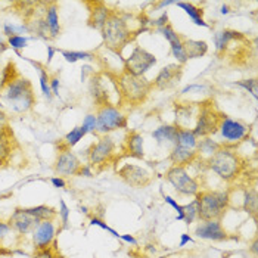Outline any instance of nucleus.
<instances>
[{"instance_id": "obj_1", "label": "nucleus", "mask_w": 258, "mask_h": 258, "mask_svg": "<svg viewBox=\"0 0 258 258\" xmlns=\"http://www.w3.org/2000/svg\"><path fill=\"white\" fill-rule=\"evenodd\" d=\"M100 33H102V39H103L105 46L115 53H119L139 34L138 31L130 30L127 18L124 15H121L118 11L109 12V17Z\"/></svg>"}, {"instance_id": "obj_2", "label": "nucleus", "mask_w": 258, "mask_h": 258, "mask_svg": "<svg viewBox=\"0 0 258 258\" xmlns=\"http://www.w3.org/2000/svg\"><path fill=\"white\" fill-rule=\"evenodd\" d=\"M0 99L3 100L14 112L25 114L36 105V95L31 81L25 77H20L14 83L8 84L0 92Z\"/></svg>"}, {"instance_id": "obj_3", "label": "nucleus", "mask_w": 258, "mask_h": 258, "mask_svg": "<svg viewBox=\"0 0 258 258\" xmlns=\"http://www.w3.org/2000/svg\"><path fill=\"white\" fill-rule=\"evenodd\" d=\"M90 95L93 102L102 106H117L121 103V93H119L117 76H112L109 73H98L90 77Z\"/></svg>"}, {"instance_id": "obj_4", "label": "nucleus", "mask_w": 258, "mask_h": 258, "mask_svg": "<svg viewBox=\"0 0 258 258\" xmlns=\"http://www.w3.org/2000/svg\"><path fill=\"white\" fill-rule=\"evenodd\" d=\"M195 199L201 221L221 220L230 205V195L219 190H199Z\"/></svg>"}, {"instance_id": "obj_5", "label": "nucleus", "mask_w": 258, "mask_h": 258, "mask_svg": "<svg viewBox=\"0 0 258 258\" xmlns=\"http://www.w3.org/2000/svg\"><path fill=\"white\" fill-rule=\"evenodd\" d=\"M207 164L208 168L224 181H233L238 179L243 165L238 154L232 151V148L226 146H221L211 158L207 159Z\"/></svg>"}, {"instance_id": "obj_6", "label": "nucleus", "mask_w": 258, "mask_h": 258, "mask_svg": "<svg viewBox=\"0 0 258 258\" xmlns=\"http://www.w3.org/2000/svg\"><path fill=\"white\" fill-rule=\"evenodd\" d=\"M117 83L121 93V100L130 105L143 103L148 98L149 92L152 90V83L149 80L133 76L124 70L117 74Z\"/></svg>"}, {"instance_id": "obj_7", "label": "nucleus", "mask_w": 258, "mask_h": 258, "mask_svg": "<svg viewBox=\"0 0 258 258\" xmlns=\"http://www.w3.org/2000/svg\"><path fill=\"white\" fill-rule=\"evenodd\" d=\"M223 117H224V114H221L216 108L213 100L201 102L198 117H197L195 125L192 128L194 135L197 138H201V139L216 135L219 132L220 122H221Z\"/></svg>"}, {"instance_id": "obj_8", "label": "nucleus", "mask_w": 258, "mask_h": 258, "mask_svg": "<svg viewBox=\"0 0 258 258\" xmlns=\"http://www.w3.org/2000/svg\"><path fill=\"white\" fill-rule=\"evenodd\" d=\"M220 136L223 139L221 146H226V148H230V146H235L240 142L246 139L249 136V132H251V125L240 121V119H233L229 118V117H223L221 122H220L219 127Z\"/></svg>"}, {"instance_id": "obj_9", "label": "nucleus", "mask_w": 258, "mask_h": 258, "mask_svg": "<svg viewBox=\"0 0 258 258\" xmlns=\"http://www.w3.org/2000/svg\"><path fill=\"white\" fill-rule=\"evenodd\" d=\"M96 119H98L96 133H100L102 136L108 135L111 132L119 130V128H127V125H128L127 117L119 111L117 106H102V108H98Z\"/></svg>"}, {"instance_id": "obj_10", "label": "nucleus", "mask_w": 258, "mask_h": 258, "mask_svg": "<svg viewBox=\"0 0 258 258\" xmlns=\"http://www.w3.org/2000/svg\"><path fill=\"white\" fill-rule=\"evenodd\" d=\"M165 179L168 180V183L176 189V192H179L180 195L197 197V194L201 190L198 180L195 179V177H192L186 171V167H174V165H171V168L165 174Z\"/></svg>"}, {"instance_id": "obj_11", "label": "nucleus", "mask_w": 258, "mask_h": 258, "mask_svg": "<svg viewBox=\"0 0 258 258\" xmlns=\"http://www.w3.org/2000/svg\"><path fill=\"white\" fill-rule=\"evenodd\" d=\"M115 154V142L109 135L100 136V139L89 149V165L92 168L99 167L100 170L111 164Z\"/></svg>"}, {"instance_id": "obj_12", "label": "nucleus", "mask_w": 258, "mask_h": 258, "mask_svg": "<svg viewBox=\"0 0 258 258\" xmlns=\"http://www.w3.org/2000/svg\"><path fill=\"white\" fill-rule=\"evenodd\" d=\"M157 63V56L152 55L151 52H148L146 49L136 46L133 49V52L130 53L128 58L124 59V71L138 76V77H143L154 65Z\"/></svg>"}, {"instance_id": "obj_13", "label": "nucleus", "mask_w": 258, "mask_h": 258, "mask_svg": "<svg viewBox=\"0 0 258 258\" xmlns=\"http://www.w3.org/2000/svg\"><path fill=\"white\" fill-rule=\"evenodd\" d=\"M117 174L124 183H127L128 186L136 187V189H143V187L149 186L152 181L151 173L136 164H124L117 171Z\"/></svg>"}, {"instance_id": "obj_14", "label": "nucleus", "mask_w": 258, "mask_h": 258, "mask_svg": "<svg viewBox=\"0 0 258 258\" xmlns=\"http://www.w3.org/2000/svg\"><path fill=\"white\" fill-rule=\"evenodd\" d=\"M40 223L41 221L39 219H36L34 216H31L27 211V208H17L8 220V224L11 226V229L15 230L20 235H24V236L34 232Z\"/></svg>"}, {"instance_id": "obj_15", "label": "nucleus", "mask_w": 258, "mask_h": 258, "mask_svg": "<svg viewBox=\"0 0 258 258\" xmlns=\"http://www.w3.org/2000/svg\"><path fill=\"white\" fill-rule=\"evenodd\" d=\"M83 164L76 154L71 151L59 152L58 158L55 161L53 171L58 177H70V176H79Z\"/></svg>"}, {"instance_id": "obj_16", "label": "nucleus", "mask_w": 258, "mask_h": 258, "mask_svg": "<svg viewBox=\"0 0 258 258\" xmlns=\"http://www.w3.org/2000/svg\"><path fill=\"white\" fill-rule=\"evenodd\" d=\"M181 76H183V65L170 63L159 71L158 76L152 81V89L168 90V89L174 87L176 84H179Z\"/></svg>"}, {"instance_id": "obj_17", "label": "nucleus", "mask_w": 258, "mask_h": 258, "mask_svg": "<svg viewBox=\"0 0 258 258\" xmlns=\"http://www.w3.org/2000/svg\"><path fill=\"white\" fill-rule=\"evenodd\" d=\"M195 235L201 239L214 240V242H221V240L229 239V233L221 226V220L201 221L195 227Z\"/></svg>"}, {"instance_id": "obj_18", "label": "nucleus", "mask_w": 258, "mask_h": 258, "mask_svg": "<svg viewBox=\"0 0 258 258\" xmlns=\"http://www.w3.org/2000/svg\"><path fill=\"white\" fill-rule=\"evenodd\" d=\"M56 230H55V223L53 221H41L37 229L33 232V243L36 251L44 249L53 245L56 240Z\"/></svg>"}, {"instance_id": "obj_19", "label": "nucleus", "mask_w": 258, "mask_h": 258, "mask_svg": "<svg viewBox=\"0 0 258 258\" xmlns=\"http://www.w3.org/2000/svg\"><path fill=\"white\" fill-rule=\"evenodd\" d=\"M121 151L125 157L143 159L145 149H143V136L138 132H128L121 145Z\"/></svg>"}, {"instance_id": "obj_20", "label": "nucleus", "mask_w": 258, "mask_h": 258, "mask_svg": "<svg viewBox=\"0 0 258 258\" xmlns=\"http://www.w3.org/2000/svg\"><path fill=\"white\" fill-rule=\"evenodd\" d=\"M87 6H92L90 9V17H89V25L95 30L102 31L105 22L109 17V9L106 8V5L103 2H87Z\"/></svg>"}, {"instance_id": "obj_21", "label": "nucleus", "mask_w": 258, "mask_h": 258, "mask_svg": "<svg viewBox=\"0 0 258 258\" xmlns=\"http://www.w3.org/2000/svg\"><path fill=\"white\" fill-rule=\"evenodd\" d=\"M14 143H15V136L9 124L0 127V159L8 164L9 158L14 152Z\"/></svg>"}, {"instance_id": "obj_22", "label": "nucleus", "mask_w": 258, "mask_h": 258, "mask_svg": "<svg viewBox=\"0 0 258 258\" xmlns=\"http://www.w3.org/2000/svg\"><path fill=\"white\" fill-rule=\"evenodd\" d=\"M44 20L49 27L52 40L56 39L60 34L59 15H58V3L56 2H47L44 3Z\"/></svg>"}, {"instance_id": "obj_23", "label": "nucleus", "mask_w": 258, "mask_h": 258, "mask_svg": "<svg viewBox=\"0 0 258 258\" xmlns=\"http://www.w3.org/2000/svg\"><path fill=\"white\" fill-rule=\"evenodd\" d=\"M198 158V152L197 151H190L186 148H181L174 145L173 151L170 152V161L174 167H186L190 165L195 159Z\"/></svg>"}, {"instance_id": "obj_24", "label": "nucleus", "mask_w": 258, "mask_h": 258, "mask_svg": "<svg viewBox=\"0 0 258 258\" xmlns=\"http://www.w3.org/2000/svg\"><path fill=\"white\" fill-rule=\"evenodd\" d=\"M183 47H184V52H186L187 59L202 58L208 52V44L204 40H192L183 37Z\"/></svg>"}, {"instance_id": "obj_25", "label": "nucleus", "mask_w": 258, "mask_h": 258, "mask_svg": "<svg viewBox=\"0 0 258 258\" xmlns=\"http://www.w3.org/2000/svg\"><path fill=\"white\" fill-rule=\"evenodd\" d=\"M177 133H179V127H177V125L165 124V125H161V127H158L157 130H154L152 138L157 140L158 143L170 142V143H174V145H176Z\"/></svg>"}, {"instance_id": "obj_26", "label": "nucleus", "mask_w": 258, "mask_h": 258, "mask_svg": "<svg viewBox=\"0 0 258 258\" xmlns=\"http://www.w3.org/2000/svg\"><path fill=\"white\" fill-rule=\"evenodd\" d=\"M240 34H242V33L235 31V30H223V31L216 33V34H214V43H216V50H217V53H223V55H224V52H226L227 47H229V43H230L232 40L238 39Z\"/></svg>"}, {"instance_id": "obj_27", "label": "nucleus", "mask_w": 258, "mask_h": 258, "mask_svg": "<svg viewBox=\"0 0 258 258\" xmlns=\"http://www.w3.org/2000/svg\"><path fill=\"white\" fill-rule=\"evenodd\" d=\"M176 5L189 15V18L195 22V25L204 27V28H210V25L204 21V11L201 8H197L194 3H186V2H176Z\"/></svg>"}, {"instance_id": "obj_28", "label": "nucleus", "mask_w": 258, "mask_h": 258, "mask_svg": "<svg viewBox=\"0 0 258 258\" xmlns=\"http://www.w3.org/2000/svg\"><path fill=\"white\" fill-rule=\"evenodd\" d=\"M87 133L84 132V128L83 127H76V128H73L63 139L60 140V148L59 151L60 152H65V151H71V148H74L77 143H79L80 140L83 139L84 136H86Z\"/></svg>"}, {"instance_id": "obj_29", "label": "nucleus", "mask_w": 258, "mask_h": 258, "mask_svg": "<svg viewBox=\"0 0 258 258\" xmlns=\"http://www.w3.org/2000/svg\"><path fill=\"white\" fill-rule=\"evenodd\" d=\"M27 211L34 216L36 219H39L40 221H53L58 217V211L56 208L50 207V205H37V207H31L27 208Z\"/></svg>"}, {"instance_id": "obj_30", "label": "nucleus", "mask_w": 258, "mask_h": 258, "mask_svg": "<svg viewBox=\"0 0 258 258\" xmlns=\"http://www.w3.org/2000/svg\"><path fill=\"white\" fill-rule=\"evenodd\" d=\"M176 145H177V146H181V148H186V149H190V151H197V146H198V138L194 135V132H192V130L179 128Z\"/></svg>"}, {"instance_id": "obj_31", "label": "nucleus", "mask_w": 258, "mask_h": 258, "mask_svg": "<svg viewBox=\"0 0 258 258\" xmlns=\"http://www.w3.org/2000/svg\"><path fill=\"white\" fill-rule=\"evenodd\" d=\"M20 73L17 70V65L15 62L9 60L6 63V67H3V71H2V77H0V92L11 83H14L17 79H20Z\"/></svg>"}, {"instance_id": "obj_32", "label": "nucleus", "mask_w": 258, "mask_h": 258, "mask_svg": "<svg viewBox=\"0 0 258 258\" xmlns=\"http://www.w3.org/2000/svg\"><path fill=\"white\" fill-rule=\"evenodd\" d=\"M242 201H243V210L255 219L257 217V190H255V187L245 189Z\"/></svg>"}, {"instance_id": "obj_33", "label": "nucleus", "mask_w": 258, "mask_h": 258, "mask_svg": "<svg viewBox=\"0 0 258 258\" xmlns=\"http://www.w3.org/2000/svg\"><path fill=\"white\" fill-rule=\"evenodd\" d=\"M220 148H221V143H217L216 140H213L211 138H204L201 142H198L197 152H198V155L208 154V158H211Z\"/></svg>"}, {"instance_id": "obj_34", "label": "nucleus", "mask_w": 258, "mask_h": 258, "mask_svg": "<svg viewBox=\"0 0 258 258\" xmlns=\"http://www.w3.org/2000/svg\"><path fill=\"white\" fill-rule=\"evenodd\" d=\"M170 49H171V55L176 58L179 65H184L189 60L187 56H186L184 47H183V37L181 36L177 40H174V41L170 43Z\"/></svg>"}, {"instance_id": "obj_35", "label": "nucleus", "mask_w": 258, "mask_h": 258, "mask_svg": "<svg viewBox=\"0 0 258 258\" xmlns=\"http://www.w3.org/2000/svg\"><path fill=\"white\" fill-rule=\"evenodd\" d=\"M67 62L76 63L79 60H93L96 56L90 52H76V50H59Z\"/></svg>"}, {"instance_id": "obj_36", "label": "nucleus", "mask_w": 258, "mask_h": 258, "mask_svg": "<svg viewBox=\"0 0 258 258\" xmlns=\"http://www.w3.org/2000/svg\"><path fill=\"white\" fill-rule=\"evenodd\" d=\"M183 214H184V223L189 226L192 224L195 220L198 219V208H197V199H194L190 204L183 205Z\"/></svg>"}, {"instance_id": "obj_37", "label": "nucleus", "mask_w": 258, "mask_h": 258, "mask_svg": "<svg viewBox=\"0 0 258 258\" xmlns=\"http://www.w3.org/2000/svg\"><path fill=\"white\" fill-rule=\"evenodd\" d=\"M59 211H58V216H59L60 219V229L58 230V235H59L62 230H65V229H68V221H70V208H68V205L65 204V201L63 199H60L59 201Z\"/></svg>"}, {"instance_id": "obj_38", "label": "nucleus", "mask_w": 258, "mask_h": 258, "mask_svg": "<svg viewBox=\"0 0 258 258\" xmlns=\"http://www.w3.org/2000/svg\"><path fill=\"white\" fill-rule=\"evenodd\" d=\"M236 86L242 87V89H245V90H248V93H251L254 99H257V98H258V90H257L258 81H257V79L242 80V81H238V83H236Z\"/></svg>"}, {"instance_id": "obj_39", "label": "nucleus", "mask_w": 258, "mask_h": 258, "mask_svg": "<svg viewBox=\"0 0 258 258\" xmlns=\"http://www.w3.org/2000/svg\"><path fill=\"white\" fill-rule=\"evenodd\" d=\"M33 258H63V257L58 255V251H56V240H55L52 246L44 248V249H37V251L34 252Z\"/></svg>"}, {"instance_id": "obj_40", "label": "nucleus", "mask_w": 258, "mask_h": 258, "mask_svg": "<svg viewBox=\"0 0 258 258\" xmlns=\"http://www.w3.org/2000/svg\"><path fill=\"white\" fill-rule=\"evenodd\" d=\"M27 43H28V39L24 37V36H12V37L8 39V46L12 47L15 52H20L21 49H25Z\"/></svg>"}, {"instance_id": "obj_41", "label": "nucleus", "mask_w": 258, "mask_h": 258, "mask_svg": "<svg viewBox=\"0 0 258 258\" xmlns=\"http://www.w3.org/2000/svg\"><path fill=\"white\" fill-rule=\"evenodd\" d=\"M86 133H96L98 128V119H96V114H89L86 115V118L83 121V125Z\"/></svg>"}, {"instance_id": "obj_42", "label": "nucleus", "mask_w": 258, "mask_h": 258, "mask_svg": "<svg viewBox=\"0 0 258 258\" xmlns=\"http://www.w3.org/2000/svg\"><path fill=\"white\" fill-rule=\"evenodd\" d=\"M158 31L164 36V39L167 40L168 43H171V41H174V40H177L180 37L179 33H176L174 31V28L170 25V24H167V25H164L162 28H158Z\"/></svg>"}, {"instance_id": "obj_43", "label": "nucleus", "mask_w": 258, "mask_h": 258, "mask_svg": "<svg viewBox=\"0 0 258 258\" xmlns=\"http://www.w3.org/2000/svg\"><path fill=\"white\" fill-rule=\"evenodd\" d=\"M90 224H92V226H99L100 229H103V230L109 232V233H111V235H112L114 238L119 239V236H121L118 232H115V230H114L112 227H109V226H108V224H106V223H105L103 220L98 219V217H90Z\"/></svg>"}, {"instance_id": "obj_44", "label": "nucleus", "mask_w": 258, "mask_h": 258, "mask_svg": "<svg viewBox=\"0 0 258 258\" xmlns=\"http://www.w3.org/2000/svg\"><path fill=\"white\" fill-rule=\"evenodd\" d=\"M164 199H165V202H167L170 207H173V208L177 211V217H176V219L179 220V221H183V220H184V214H183V205H180L177 201H174V199L171 198V197H168V195H165V197H164Z\"/></svg>"}, {"instance_id": "obj_45", "label": "nucleus", "mask_w": 258, "mask_h": 258, "mask_svg": "<svg viewBox=\"0 0 258 258\" xmlns=\"http://www.w3.org/2000/svg\"><path fill=\"white\" fill-rule=\"evenodd\" d=\"M49 86H50V90H52V95L53 96H59V79L56 76L50 77V81H49Z\"/></svg>"}, {"instance_id": "obj_46", "label": "nucleus", "mask_w": 258, "mask_h": 258, "mask_svg": "<svg viewBox=\"0 0 258 258\" xmlns=\"http://www.w3.org/2000/svg\"><path fill=\"white\" fill-rule=\"evenodd\" d=\"M167 24H168V14H167V12L161 14L159 18H157V20L151 22V25H152V27H157V28H162V27L167 25Z\"/></svg>"}, {"instance_id": "obj_47", "label": "nucleus", "mask_w": 258, "mask_h": 258, "mask_svg": "<svg viewBox=\"0 0 258 258\" xmlns=\"http://www.w3.org/2000/svg\"><path fill=\"white\" fill-rule=\"evenodd\" d=\"M207 87L204 86V84H189V86H186L183 90H181V95H186V93H189V92H195V90H198V92H202V90H205Z\"/></svg>"}, {"instance_id": "obj_48", "label": "nucleus", "mask_w": 258, "mask_h": 258, "mask_svg": "<svg viewBox=\"0 0 258 258\" xmlns=\"http://www.w3.org/2000/svg\"><path fill=\"white\" fill-rule=\"evenodd\" d=\"M11 230H12V229H11V226L8 224V221L0 220V240L3 238H6V235H9Z\"/></svg>"}, {"instance_id": "obj_49", "label": "nucleus", "mask_w": 258, "mask_h": 258, "mask_svg": "<svg viewBox=\"0 0 258 258\" xmlns=\"http://www.w3.org/2000/svg\"><path fill=\"white\" fill-rule=\"evenodd\" d=\"M93 74H95V71L92 70V67H89V65H84V67L81 68V81H86L89 76L92 77Z\"/></svg>"}, {"instance_id": "obj_50", "label": "nucleus", "mask_w": 258, "mask_h": 258, "mask_svg": "<svg viewBox=\"0 0 258 258\" xmlns=\"http://www.w3.org/2000/svg\"><path fill=\"white\" fill-rule=\"evenodd\" d=\"M50 183H52L55 187H58V189L67 187V181L62 179V177H52V179H50Z\"/></svg>"}, {"instance_id": "obj_51", "label": "nucleus", "mask_w": 258, "mask_h": 258, "mask_svg": "<svg viewBox=\"0 0 258 258\" xmlns=\"http://www.w3.org/2000/svg\"><path fill=\"white\" fill-rule=\"evenodd\" d=\"M56 52H58V50H56L53 46H47V60H46V67L52 62V59H53V56H55Z\"/></svg>"}, {"instance_id": "obj_52", "label": "nucleus", "mask_w": 258, "mask_h": 258, "mask_svg": "<svg viewBox=\"0 0 258 258\" xmlns=\"http://www.w3.org/2000/svg\"><path fill=\"white\" fill-rule=\"evenodd\" d=\"M186 243H194V239L190 238V236H189L187 233H183V235H181V238H180L179 246H180V248H183V246H184Z\"/></svg>"}, {"instance_id": "obj_53", "label": "nucleus", "mask_w": 258, "mask_h": 258, "mask_svg": "<svg viewBox=\"0 0 258 258\" xmlns=\"http://www.w3.org/2000/svg\"><path fill=\"white\" fill-rule=\"evenodd\" d=\"M119 239L124 240V242H128V243H132V245H138V239L135 238V236H132V235H121Z\"/></svg>"}, {"instance_id": "obj_54", "label": "nucleus", "mask_w": 258, "mask_h": 258, "mask_svg": "<svg viewBox=\"0 0 258 258\" xmlns=\"http://www.w3.org/2000/svg\"><path fill=\"white\" fill-rule=\"evenodd\" d=\"M6 124H8V115L3 109H0V127H3Z\"/></svg>"}, {"instance_id": "obj_55", "label": "nucleus", "mask_w": 258, "mask_h": 258, "mask_svg": "<svg viewBox=\"0 0 258 258\" xmlns=\"http://www.w3.org/2000/svg\"><path fill=\"white\" fill-rule=\"evenodd\" d=\"M8 47H9V46H8V43L0 39V53H3V52H5V50L8 49Z\"/></svg>"}, {"instance_id": "obj_56", "label": "nucleus", "mask_w": 258, "mask_h": 258, "mask_svg": "<svg viewBox=\"0 0 258 258\" xmlns=\"http://www.w3.org/2000/svg\"><path fill=\"white\" fill-rule=\"evenodd\" d=\"M220 12H221V15H227V14L230 12V9H229V6H227V5H223V6H221V9H220Z\"/></svg>"}, {"instance_id": "obj_57", "label": "nucleus", "mask_w": 258, "mask_h": 258, "mask_svg": "<svg viewBox=\"0 0 258 258\" xmlns=\"http://www.w3.org/2000/svg\"><path fill=\"white\" fill-rule=\"evenodd\" d=\"M251 251L254 252V254H257V239L252 242V246H251Z\"/></svg>"}, {"instance_id": "obj_58", "label": "nucleus", "mask_w": 258, "mask_h": 258, "mask_svg": "<svg viewBox=\"0 0 258 258\" xmlns=\"http://www.w3.org/2000/svg\"><path fill=\"white\" fill-rule=\"evenodd\" d=\"M3 165H5V162H3V161L0 159V167H3Z\"/></svg>"}, {"instance_id": "obj_59", "label": "nucleus", "mask_w": 258, "mask_h": 258, "mask_svg": "<svg viewBox=\"0 0 258 258\" xmlns=\"http://www.w3.org/2000/svg\"><path fill=\"white\" fill-rule=\"evenodd\" d=\"M2 71H3V67L0 65V77H2Z\"/></svg>"}, {"instance_id": "obj_60", "label": "nucleus", "mask_w": 258, "mask_h": 258, "mask_svg": "<svg viewBox=\"0 0 258 258\" xmlns=\"http://www.w3.org/2000/svg\"><path fill=\"white\" fill-rule=\"evenodd\" d=\"M158 258H164V257H158Z\"/></svg>"}]
</instances>
